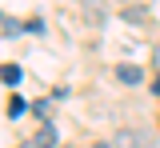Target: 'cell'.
Instances as JSON below:
<instances>
[{
  "mask_svg": "<svg viewBox=\"0 0 160 148\" xmlns=\"http://www.w3.org/2000/svg\"><path fill=\"white\" fill-rule=\"evenodd\" d=\"M24 100H20V96H12V100H8V116H12V120H16V116H24Z\"/></svg>",
  "mask_w": 160,
  "mask_h": 148,
  "instance_id": "8",
  "label": "cell"
},
{
  "mask_svg": "<svg viewBox=\"0 0 160 148\" xmlns=\"http://www.w3.org/2000/svg\"><path fill=\"white\" fill-rule=\"evenodd\" d=\"M152 92H156V96H160V80H156V84H152Z\"/></svg>",
  "mask_w": 160,
  "mask_h": 148,
  "instance_id": "10",
  "label": "cell"
},
{
  "mask_svg": "<svg viewBox=\"0 0 160 148\" xmlns=\"http://www.w3.org/2000/svg\"><path fill=\"white\" fill-rule=\"evenodd\" d=\"M24 148H36V144H24Z\"/></svg>",
  "mask_w": 160,
  "mask_h": 148,
  "instance_id": "11",
  "label": "cell"
},
{
  "mask_svg": "<svg viewBox=\"0 0 160 148\" xmlns=\"http://www.w3.org/2000/svg\"><path fill=\"white\" fill-rule=\"evenodd\" d=\"M32 144H36V148H56V128L44 124V128L36 132V140H32Z\"/></svg>",
  "mask_w": 160,
  "mask_h": 148,
  "instance_id": "3",
  "label": "cell"
},
{
  "mask_svg": "<svg viewBox=\"0 0 160 148\" xmlns=\"http://www.w3.org/2000/svg\"><path fill=\"white\" fill-rule=\"evenodd\" d=\"M116 80L128 84V88H136V84H144V72H140L136 64H116Z\"/></svg>",
  "mask_w": 160,
  "mask_h": 148,
  "instance_id": "2",
  "label": "cell"
},
{
  "mask_svg": "<svg viewBox=\"0 0 160 148\" xmlns=\"http://www.w3.org/2000/svg\"><path fill=\"white\" fill-rule=\"evenodd\" d=\"M124 20H128V24H144L148 12H144V8H124Z\"/></svg>",
  "mask_w": 160,
  "mask_h": 148,
  "instance_id": "7",
  "label": "cell"
},
{
  "mask_svg": "<svg viewBox=\"0 0 160 148\" xmlns=\"http://www.w3.org/2000/svg\"><path fill=\"white\" fill-rule=\"evenodd\" d=\"M112 148H148V136L140 128H120L112 136Z\"/></svg>",
  "mask_w": 160,
  "mask_h": 148,
  "instance_id": "1",
  "label": "cell"
},
{
  "mask_svg": "<svg viewBox=\"0 0 160 148\" xmlns=\"http://www.w3.org/2000/svg\"><path fill=\"white\" fill-rule=\"evenodd\" d=\"M0 20H4V36H8V40H12V36H20V28H24V24H20L16 16H0Z\"/></svg>",
  "mask_w": 160,
  "mask_h": 148,
  "instance_id": "6",
  "label": "cell"
},
{
  "mask_svg": "<svg viewBox=\"0 0 160 148\" xmlns=\"http://www.w3.org/2000/svg\"><path fill=\"white\" fill-rule=\"evenodd\" d=\"M20 80H24V72H20L16 64H4V84H12V88H16Z\"/></svg>",
  "mask_w": 160,
  "mask_h": 148,
  "instance_id": "4",
  "label": "cell"
},
{
  "mask_svg": "<svg viewBox=\"0 0 160 148\" xmlns=\"http://www.w3.org/2000/svg\"><path fill=\"white\" fill-rule=\"evenodd\" d=\"M80 8H84V16H88V24H100V4H96V0H84Z\"/></svg>",
  "mask_w": 160,
  "mask_h": 148,
  "instance_id": "5",
  "label": "cell"
},
{
  "mask_svg": "<svg viewBox=\"0 0 160 148\" xmlns=\"http://www.w3.org/2000/svg\"><path fill=\"white\" fill-rule=\"evenodd\" d=\"M32 112H36V116H44V124H48V116H52V104H48V100H36V104H32Z\"/></svg>",
  "mask_w": 160,
  "mask_h": 148,
  "instance_id": "9",
  "label": "cell"
}]
</instances>
